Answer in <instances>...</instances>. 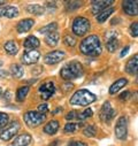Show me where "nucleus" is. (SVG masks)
Instances as JSON below:
<instances>
[{"instance_id":"nucleus-1","label":"nucleus","mask_w":138,"mask_h":146,"mask_svg":"<svg viewBox=\"0 0 138 146\" xmlns=\"http://www.w3.org/2000/svg\"><path fill=\"white\" fill-rule=\"evenodd\" d=\"M80 50L84 55L88 56H99L101 54L102 47L100 39L97 35H90L81 42Z\"/></svg>"},{"instance_id":"nucleus-2","label":"nucleus","mask_w":138,"mask_h":146,"mask_svg":"<svg viewBox=\"0 0 138 146\" xmlns=\"http://www.w3.org/2000/svg\"><path fill=\"white\" fill-rule=\"evenodd\" d=\"M84 69L83 66L77 61H72L62 67L60 70V75L64 81H73L83 75Z\"/></svg>"},{"instance_id":"nucleus-3","label":"nucleus","mask_w":138,"mask_h":146,"mask_svg":"<svg viewBox=\"0 0 138 146\" xmlns=\"http://www.w3.org/2000/svg\"><path fill=\"white\" fill-rule=\"evenodd\" d=\"M96 99H97L96 94H93L92 92H90L85 89H81L73 94V97L70 99V104L74 106H88V105L94 102Z\"/></svg>"},{"instance_id":"nucleus-4","label":"nucleus","mask_w":138,"mask_h":146,"mask_svg":"<svg viewBox=\"0 0 138 146\" xmlns=\"http://www.w3.org/2000/svg\"><path fill=\"white\" fill-rule=\"evenodd\" d=\"M90 28H91L90 21L83 16H78L73 21V32L76 36H80V37L85 36L90 30Z\"/></svg>"},{"instance_id":"nucleus-5","label":"nucleus","mask_w":138,"mask_h":146,"mask_svg":"<svg viewBox=\"0 0 138 146\" xmlns=\"http://www.w3.org/2000/svg\"><path fill=\"white\" fill-rule=\"evenodd\" d=\"M45 119H46V116L44 114H40L39 112L29 111L24 114V122L30 128H36V127L40 125L42 123H44Z\"/></svg>"},{"instance_id":"nucleus-6","label":"nucleus","mask_w":138,"mask_h":146,"mask_svg":"<svg viewBox=\"0 0 138 146\" xmlns=\"http://www.w3.org/2000/svg\"><path fill=\"white\" fill-rule=\"evenodd\" d=\"M19 130H20V122L14 121L0 132V139L4 140V141H8V140L13 139L14 136H16Z\"/></svg>"},{"instance_id":"nucleus-7","label":"nucleus","mask_w":138,"mask_h":146,"mask_svg":"<svg viewBox=\"0 0 138 146\" xmlns=\"http://www.w3.org/2000/svg\"><path fill=\"white\" fill-rule=\"evenodd\" d=\"M115 113H116V112H115V109L112 107L111 102H109V101H106L105 104L102 105V107H101V109H100L99 116H100V120H101L102 122L109 123V122L114 119Z\"/></svg>"},{"instance_id":"nucleus-8","label":"nucleus","mask_w":138,"mask_h":146,"mask_svg":"<svg viewBox=\"0 0 138 146\" xmlns=\"http://www.w3.org/2000/svg\"><path fill=\"white\" fill-rule=\"evenodd\" d=\"M127 133H128V121L125 116H121L119 117L115 124V136L117 139L123 140L127 138Z\"/></svg>"},{"instance_id":"nucleus-9","label":"nucleus","mask_w":138,"mask_h":146,"mask_svg":"<svg viewBox=\"0 0 138 146\" xmlns=\"http://www.w3.org/2000/svg\"><path fill=\"white\" fill-rule=\"evenodd\" d=\"M116 32L114 31H109L107 32V35L105 36V39H106V48L108 50V52L113 53L117 50L119 47V40L116 38Z\"/></svg>"},{"instance_id":"nucleus-10","label":"nucleus","mask_w":138,"mask_h":146,"mask_svg":"<svg viewBox=\"0 0 138 146\" xmlns=\"http://www.w3.org/2000/svg\"><path fill=\"white\" fill-rule=\"evenodd\" d=\"M39 56H40V54H39L38 51H36V50H28V51H25L23 53L21 60H22L23 64H34L38 61Z\"/></svg>"},{"instance_id":"nucleus-11","label":"nucleus","mask_w":138,"mask_h":146,"mask_svg":"<svg viewBox=\"0 0 138 146\" xmlns=\"http://www.w3.org/2000/svg\"><path fill=\"white\" fill-rule=\"evenodd\" d=\"M64 56H66V54L63 51H53V52H50L45 55L44 61L47 64H55V63L61 62L64 59Z\"/></svg>"},{"instance_id":"nucleus-12","label":"nucleus","mask_w":138,"mask_h":146,"mask_svg":"<svg viewBox=\"0 0 138 146\" xmlns=\"http://www.w3.org/2000/svg\"><path fill=\"white\" fill-rule=\"evenodd\" d=\"M54 92H55V86L52 82H46L39 88V94L44 100H48L54 94Z\"/></svg>"},{"instance_id":"nucleus-13","label":"nucleus","mask_w":138,"mask_h":146,"mask_svg":"<svg viewBox=\"0 0 138 146\" xmlns=\"http://www.w3.org/2000/svg\"><path fill=\"white\" fill-rule=\"evenodd\" d=\"M138 1L137 0H135V1H129V0H127V1H123L122 3V7H123V11L125 14L130 15V16H136L138 14Z\"/></svg>"},{"instance_id":"nucleus-14","label":"nucleus","mask_w":138,"mask_h":146,"mask_svg":"<svg viewBox=\"0 0 138 146\" xmlns=\"http://www.w3.org/2000/svg\"><path fill=\"white\" fill-rule=\"evenodd\" d=\"M113 5V0H106V1H101V0H97V1H92V13L94 15H98L100 12L106 9Z\"/></svg>"},{"instance_id":"nucleus-15","label":"nucleus","mask_w":138,"mask_h":146,"mask_svg":"<svg viewBox=\"0 0 138 146\" xmlns=\"http://www.w3.org/2000/svg\"><path fill=\"white\" fill-rule=\"evenodd\" d=\"M0 16L8 17V19L16 17V16H19V9L15 6H4V7H0Z\"/></svg>"},{"instance_id":"nucleus-16","label":"nucleus","mask_w":138,"mask_h":146,"mask_svg":"<svg viewBox=\"0 0 138 146\" xmlns=\"http://www.w3.org/2000/svg\"><path fill=\"white\" fill-rule=\"evenodd\" d=\"M33 24H34V21L32 19H24V20H22L17 23V27H16L17 32L19 33H25L29 30H31Z\"/></svg>"},{"instance_id":"nucleus-17","label":"nucleus","mask_w":138,"mask_h":146,"mask_svg":"<svg viewBox=\"0 0 138 146\" xmlns=\"http://www.w3.org/2000/svg\"><path fill=\"white\" fill-rule=\"evenodd\" d=\"M31 141H32V138L29 133H22L14 139L12 145L13 146H29Z\"/></svg>"},{"instance_id":"nucleus-18","label":"nucleus","mask_w":138,"mask_h":146,"mask_svg":"<svg viewBox=\"0 0 138 146\" xmlns=\"http://www.w3.org/2000/svg\"><path fill=\"white\" fill-rule=\"evenodd\" d=\"M137 68H138V55L135 54L125 66V71L130 75H136L137 74Z\"/></svg>"},{"instance_id":"nucleus-19","label":"nucleus","mask_w":138,"mask_h":146,"mask_svg":"<svg viewBox=\"0 0 138 146\" xmlns=\"http://www.w3.org/2000/svg\"><path fill=\"white\" fill-rule=\"evenodd\" d=\"M127 84H128V80L127 78H120V80L115 81L111 85V88H109V94H115L116 92H119L120 90H122Z\"/></svg>"},{"instance_id":"nucleus-20","label":"nucleus","mask_w":138,"mask_h":146,"mask_svg":"<svg viewBox=\"0 0 138 146\" xmlns=\"http://www.w3.org/2000/svg\"><path fill=\"white\" fill-rule=\"evenodd\" d=\"M40 42L37 37H34V36H29V37L24 40V47L28 48V50H34L39 46Z\"/></svg>"},{"instance_id":"nucleus-21","label":"nucleus","mask_w":138,"mask_h":146,"mask_svg":"<svg viewBox=\"0 0 138 146\" xmlns=\"http://www.w3.org/2000/svg\"><path fill=\"white\" fill-rule=\"evenodd\" d=\"M114 13V8L113 7H107L106 9H104L102 12H100L96 17H97V21L99 23H102V22H105L112 14Z\"/></svg>"},{"instance_id":"nucleus-22","label":"nucleus","mask_w":138,"mask_h":146,"mask_svg":"<svg viewBox=\"0 0 138 146\" xmlns=\"http://www.w3.org/2000/svg\"><path fill=\"white\" fill-rule=\"evenodd\" d=\"M58 130H59V122L55 121V120L50 121V122L44 127V132L47 133V135H54Z\"/></svg>"},{"instance_id":"nucleus-23","label":"nucleus","mask_w":138,"mask_h":146,"mask_svg":"<svg viewBox=\"0 0 138 146\" xmlns=\"http://www.w3.org/2000/svg\"><path fill=\"white\" fill-rule=\"evenodd\" d=\"M58 42H59V33H58V32H52V33L46 35L45 43H46L48 46L54 47V46L58 45Z\"/></svg>"},{"instance_id":"nucleus-24","label":"nucleus","mask_w":138,"mask_h":146,"mask_svg":"<svg viewBox=\"0 0 138 146\" xmlns=\"http://www.w3.org/2000/svg\"><path fill=\"white\" fill-rule=\"evenodd\" d=\"M4 48L9 55H16V53L19 52V47H17V45L14 40H8L4 45Z\"/></svg>"},{"instance_id":"nucleus-25","label":"nucleus","mask_w":138,"mask_h":146,"mask_svg":"<svg viewBox=\"0 0 138 146\" xmlns=\"http://www.w3.org/2000/svg\"><path fill=\"white\" fill-rule=\"evenodd\" d=\"M11 72H12L13 77L21 78L24 75V69H23V67L21 64H12L11 66Z\"/></svg>"},{"instance_id":"nucleus-26","label":"nucleus","mask_w":138,"mask_h":146,"mask_svg":"<svg viewBox=\"0 0 138 146\" xmlns=\"http://www.w3.org/2000/svg\"><path fill=\"white\" fill-rule=\"evenodd\" d=\"M27 11L33 15H42V14H44L45 8L43 6H39V5H29L27 7Z\"/></svg>"},{"instance_id":"nucleus-27","label":"nucleus","mask_w":138,"mask_h":146,"mask_svg":"<svg viewBox=\"0 0 138 146\" xmlns=\"http://www.w3.org/2000/svg\"><path fill=\"white\" fill-rule=\"evenodd\" d=\"M29 90H30L29 86H21V88H19V90L16 92V100L17 101H23L25 99L27 94L29 93Z\"/></svg>"},{"instance_id":"nucleus-28","label":"nucleus","mask_w":138,"mask_h":146,"mask_svg":"<svg viewBox=\"0 0 138 146\" xmlns=\"http://www.w3.org/2000/svg\"><path fill=\"white\" fill-rule=\"evenodd\" d=\"M56 29H58V24H56L55 22H53V23H50V24H47V25H45V27L40 28L38 31H39L40 33H45V35H48V33L55 32V30H56Z\"/></svg>"},{"instance_id":"nucleus-29","label":"nucleus","mask_w":138,"mask_h":146,"mask_svg":"<svg viewBox=\"0 0 138 146\" xmlns=\"http://www.w3.org/2000/svg\"><path fill=\"white\" fill-rule=\"evenodd\" d=\"M96 133H97V128H96L93 124L88 125V127H85V128L83 129V135H84L85 137H94Z\"/></svg>"},{"instance_id":"nucleus-30","label":"nucleus","mask_w":138,"mask_h":146,"mask_svg":"<svg viewBox=\"0 0 138 146\" xmlns=\"http://www.w3.org/2000/svg\"><path fill=\"white\" fill-rule=\"evenodd\" d=\"M92 115H93L92 109H91V108H86L84 112L78 113V115H77V120H80V121H84V120H86V119L91 117Z\"/></svg>"},{"instance_id":"nucleus-31","label":"nucleus","mask_w":138,"mask_h":146,"mask_svg":"<svg viewBox=\"0 0 138 146\" xmlns=\"http://www.w3.org/2000/svg\"><path fill=\"white\" fill-rule=\"evenodd\" d=\"M63 43H64L67 46H70V47H74V46L77 44L76 38H75V37H73L72 35H67L66 37L63 38Z\"/></svg>"},{"instance_id":"nucleus-32","label":"nucleus","mask_w":138,"mask_h":146,"mask_svg":"<svg viewBox=\"0 0 138 146\" xmlns=\"http://www.w3.org/2000/svg\"><path fill=\"white\" fill-rule=\"evenodd\" d=\"M80 128V124L78 123H73V122H69L64 125V132H75L77 129Z\"/></svg>"},{"instance_id":"nucleus-33","label":"nucleus","mask_w":138,"mask_h":146,"mask_svg":"<svg viewBox=\"0 0 138 146\" xmlns=\"http://www.w3.org/2000/svg\"><path fill=\"white\" fill-rule=\"evenodd\" d=\"M66 5H67L68 11H75V9H78L81 7L82 1H67Z\"/></svg>"},{"instance_id":"nucleus-34","label":"nucleus","mask_w":138,"mask_h":146,"mask_svg":"<svg viewBox=\"0 0 138 146\" xmlns=\"http://www.w3.org/2000/svg\"><path fill=\"white\" fill-rule=\"evenodd\" d=\"M8 121H9V116L3 112H0V129L7 127Z\"/></svg>"},{"instance_id":"nucleus-35","label":"nucleus","mask_w":138,"mask_h":146,"mask_svg":"<svg viewBox=\"0 0 138 146\" xmlns=\"http://www.w3.org/2000/svg\"><path fill=\"white\" fill-rule=\"evenodd\" d=\"M130 32H131L132 37H137L138 36V24H137V22H133L130 25Z\"/></svg>"},{"instance_id":"nucleus-36","label":"nucleus","mask_w":138,"mask_h":146,"mask_svg":"<svg viewBox=\"0 0 138 146\" xmlns=\"http://www.w3.org/2000/svg\"><path fill=\"white\" fill-rule=\"evenodd\" d=\"M77 115H78V113H77L76 111H72V112H69V113L66 115V120H67V121H73V120L77 119Z\"/></svg>"},{"instance_id":"nucleus-37","label":"nucleus","mask_w":138,"mask_h":146,"mask_svg":"<svg viewBox=\"0 0 138 146\" xmlns=\"http://www.w3.org/2000/svg\"><path fill=\"white\" fill-rule=\"evenodd\" d=\"M47 111H48L47 104H42V105L38 106V112H39L40 114H44V115H45V113H47Z\"/></svg>"},{"instance_id":"nucleus-38","label":"nucleus","mask_w":138,"mask_h":146,"mask_svg":"<svg viewBox=\"0 0 138 146\" xmlns=\"http://www.w3.org/2000/svg\"><path fill=\"white\" fill-rule=\"evenodd\" d=\"M68 146H88V144H85L84 141H70Z\"/></svg>"},{"instance_id":"nucleus-39","label":"nucleus","mask_w":138,"mask_h":146,"mask_svg":"<svg viewBox=\"0 0 138 146\" xmlns=\"http://www.w3.org/2000/svg\"><path fill=\"white\" fill-rule=\"evenodd\" d=\"M129 96H130V92H129V91H125L124 93H122V94L120 96V99H122V100H127V99L129 98Z\"/></svg>"},{"instance_id":"nucleus-40","label":"nucleus","mask_w":138,"mask_h":146,"mask_svg":"<svg viewBox=\"0 0 138 146\" xmlns=\"http://www.w3.org/2000/svg\"><path fill=\"white\" fill-rule=\"evenodd\" d=\"M129 50H130V47H129V46H125V47H124V48L121 51V54H120V56H121V58H123V56H124V55H125V54L129 52Z\"/></svg>"},{"instance_id":"nucleus-41","label":"nucleus","mask_w":138,"mask_h":146,"mask_svg":"<svg viewBox=\"0 0 138 146\" xmlns=\"http://www.w3.org/2000/svg\"><path fill=\"white\" fill-rule=\"evenodd\" d=\"M11 92L9 91H6V93L4 94V101H9V99H11Z\"/></svg>"},{"instance_id":"nucleus-42","label":"nucleus","mask_w":138,"mask_h":146,"mask_svg":"<svg viewBox=\"0 0 138 146\" xmlns=\"http://www.w3.org/2000/svg\"><path fill=\"white\" fill-rule=\"evenodd\" d=\"M56 144H59V140H55V141H53V143H52L50 146H58Z\"/></svg>"},{"instance_id":"nucleus-43","label":"nucleus","mask_w":138,"mask_h":146,"mask_svg":"<svg viewBox=\"0 0 138 146\" xmlns=\"http://www.w3.org/2000/svg\"><path fill=\"white\" fill-rule=\"evenodd\" d=\"M3 5H5V1H0V6H3Z\"/></svg>"},{"instance_id":"nucleus-44","label":"nucleus","mask_w":138,"mask_h":146,"mask_svg":"<svg viewBox=\"0 0 138 146\" xmlns=\"http://www.w3.org/2000/svg\"><path fill=\"white\" fill-rule=\"evenodd\" d=\"M1 64H3V63H1V61H0V68H1Z\"/></svg>"},{"instance_id":"nucleus-45","label":"nucleus","mask_w":138,"mask_h":146,"mask_svg":"<svg viewBox=\"0 0 138 146\" xmlns=\"http://www.w3.org/2000/svg\"><path fill=\"white\" fill-rule=\"evenodd\" d=\"M0 94H1V88H0Z\"/></svg>"}]
</instances>
